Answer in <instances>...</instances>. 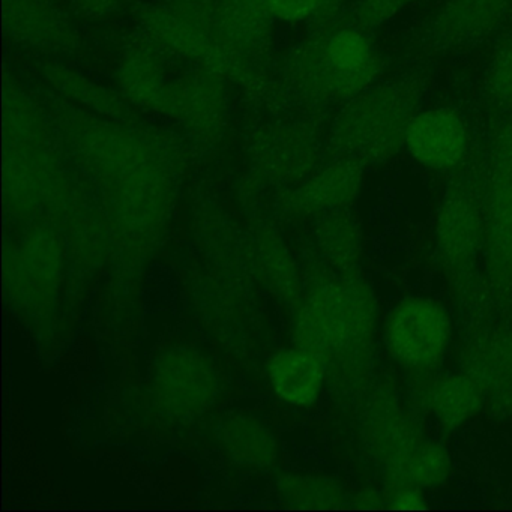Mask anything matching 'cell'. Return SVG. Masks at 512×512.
I'll use <instances>...</instances> for the list:
<instances>
[{"instance_id":"obj_9","label":"cell","mask_w":512,"mask_h":512,"mask_svg":"<svg viewBox=\"0 0 512 512\" xmlns=\"http://www.w3.org/2000/svg\"><path fill=\"white\" fill-rule=\"evenodd\" d=\"M139 17L151 40L173 55L196 62L218 76L242 73L241 62L226 46L170 8L145 7Z\"/></svg>"},{"instance_id":"obj_2","label":"cell","mask_w":512,"mask_h":512,"mask_svg":"<svg viewBox=\"0 0 512 512\" xmlns=\"http://www.w3.org/2000/svg\"><path fill=\"white\" fill-rule=\"evenodd\" d=\"M377 304L364 281H334L317 290L302 308L296 335L299 346L325 358L367 368L374 353Z\"/></svg>"},{"instance_id":"obj_11","label":"cell","mask_w":512,"mask_h":512,"mask_svg":"<svg viewBox=\"0 0 512 512\" xmlns=\"http://www.w3.org/2000/svg\"><path fill=\"white\" fill-rule=\"evenodd\" d=\"M464 373L475 380L497 413H512V332L487 328L473 335L464 350Z\"/></svg>"},{"instance_id":"obj_29","label":"cell","mask_w":512,"mask_h":512,"mask_svg":"<svg viewBox=\"0 0 512 512\" xmlns=\"http://www.w3.org/2000/svg\"><path fill=\"white\" fill-rule=\"evenodd\" d=\"M346 0H325V13L323 17H334L341 7H343Z\"/></svg>"},{"instance_id":"obj_28","label":"cell","mask_w":512,"mask_h":512,"mask_svg":"<svg viewBox=\"0 0 512 512\" xmlns=\"http://www.w3.org/2000/svg\"><path fill=\"white\" fill-rule=\"evenodd\" d=\"M74 7L82 16L91 19L110 16L122 5V0H73Z\"/></svg>"},{"instance_id":"obj_18","label":"cell","mask_w":512,"mask_h":512,"mask_svg":"<svg viewBox=\"0 0 512 512\" xmlns=\"http://www.w3.org/2000/svg\"><path fill=\"white\" fill-rule=\"evenodd\" d=\"M43 77L61 97H67L83 109L115 121L133 122L131 107L121 97L103 86L95 85L73 70L62 65L47 64L43 68Z\"/></svg>"},{"instance_id":"obj_20","label":"cell","mask_w":512,"mask_h":512,"mask_svg":"<svg viewBox=\"0 0 512 512\" xmlns=\"http://www.w3.org/2000/svg\"><path fill=\"white\" fill-rule=\"evenodd\" d=\"M451 467L448 449L442 443L427 437L391 482L395 487L428 490L440 487L451 475Z\"/></svg>"},{"instance_id":"obj_6","label":"cell","mask_w":512,"mask_h":512,"mask_svg":"<svg viewBox=\"0 0 512 512\" xmlns=\"http://www.w3.org/2000/svg\"><path fill=\"white\" fill-rule=\"evenodd\" d=\"M152 382L157 403L173 418H197L217 397L218 379L214 368L190 349L164 353L155 365Z\"/></svg>"},{"instance_id":"obj_1","label":"cell","mask_w":512,"mask_h":512,"mask_svg":"<svg viewBox=\"0 0 512 512\" xmlns=\"http://www.w3.org/2000/svg\"><path fill=\"white\" fill-rule=\"evenodd\" d=\"M172 53L158 44L131 50L119 68L125 97L142 109L152 110L212 133L221 124L224 97L217 74L208 68L185 70Z\"/></svg>"},{"instance_id":"obj_19","label":"cell","mask_w":512,"mask_h":512,"mask_svg":"<svg viewBox=\"0 0 512 512\" xmlns=\"http://www.w3.org/2000/svg\"><path fill=\"white\" fill-rule=\"evenodd\" d=\"M223 442L239 466L266 469L277 458V442L271 431L248 416L230 419L224 425Z\"/></svg>"},{"instance_id":"obj_4","label":"cell","mask_w":512,"mask_h":512,"mask_svg":"<svg viewBox=\"0 0 512 512\" xmlns=\"http://www.w3.org/2000/svg\"><path fill=\"white\" fill-rule=\"evenodd\" d=\"M295 67L308 94L347 103L376 85L382 62L368 32L350 25L314 38L301 49Z\"/></svg>"},{"instance_id":"obj_12","label":"cell","mask_w":512,"mask_h":512,"mask_svg":"<svg viewBox=\"0 0 512 512\" xmlns=\"http://www.w3.org/2000/svg\"><path fill=\"white\" fill-rule=\"evenodd\" d=\"M512 13V0H446L427 29L439 49L478 43L497 31Z\"/></svg>"},{"instance_id":"obj_21","label":"cell","mask_w":512,"mask_h":512,"mask_svg":"<svg viewBox=\"0 0 512 512\" xmlns=\"http://www.w3.org/2000/svg\"><path fill=\"white\" fill-rule=\"evenodd\" d=\"M280 493L287 503L301 508H334L344 502L343 488L320 476H286L280 482Z\"/></svg>"},{"instance_id":"obj_14","label":"cell","mask_w":512,"mask_h":512,"mask_svg":"<svg viewBox=\"0 0 512 512\" xmlns=\"http://www.w3.org/2000/svg\"><path fill=\"white\" fill-rule=\"evenodd\" d=\"M5 26L17 43L43 52H71L76 35L49 0H5Z\"/></svg>"},{"instance_id":"obj_7","label":"cell","mask_w":512,"mask_h":512,"mask_svg":"<svg viewBox=\"0 0 512 512\" xmlns=\"http://www.w3.org/2000/svg\"><path fill=\"white\" fill-rule=\"evenodd\" d=\"M484 230V197L467 185L451 188L437 209L436 247L443 265L469 271L484 250Z\"/></svg>"},{"instance_id":"obj_22","label":"cell","mask_w":512,"mask_h":512,"mask_svg":"<svg viewBox=\"0 0 512 512\" xmlns=\"http://www.w3.org/2000/svg\"><path fill=\"white\" fill-rule=\"evenodd\" d=\"M323 224V250L338 265L346 268L355 266L362 253V232L359 224L341 209L334 211Z\"/></svg>"},{"instance_id":"obj_10","label":"cell","mask_w":512,"mask_h":512,"mask_svg":"<svg viewBox=\"0 0 512 512\" xmlns=\"http://www.w3.org/2000/svg\"><path fill=\"white\" fill-rule=\"evenodd\" d=\"M427 439L412 413L397 398L382 395L368 407L364 421V442L374 460L391 482L413 452Z\"/></svg>"},{"instance_id":"obj_26","label":"cell","mask_w":512,"mask_h":512,"mask_svg":"<svg viewBox=\"0 0 512 512\" xmlns=\"http://www.w3.org/2000/svg\"><path fill=\"white\" fill-rule=\"evenodd\" d=\"M490 170L512 179V116H505L491 133Z\"/></svg>"},{"instance_id":"obj_16","label":"cell","mask_w":512,"mask_h":512,"mask_svg":"<svg viewBox=\"0 0 512 512\" xmlns=\"http://www.w3.org/2000/svg\"><path fill=\"white\" fill-rule=\"evenodd\" d=\"M325 362L305 347L278 353L269 364L275 394L292 406H311L325 385Z\"/></svg>"},{"instance_id":"obj_15","label":"cell","mask_w":512,"mask_h":512,"mask_svg":"<svg viewBox=\"0 0 512 512\" xmlns=\"http://www.w3.org/2000/svg\"><path fill=\"white\" fill-rule=\"evenodd\" d=\"M415 397L419 407L446 431L463 427L485 406L484 394L466 373L428 377Z\"/></svg>"},{"instance_id":"obj_8","label":"cell","mask_w":512,"mask_h":512,"mask_svg":"<svg viewBox=\"0 0 512 512\" xmlns=\"http://www.w3.org/2000/svg\"><path fill=\"white\" fill-rule=\"evenodd\" d=\"M470 136L466 122L455 110H419L407 128L404 151L431 172H451L466 160Z\"/></svg>"},{"instance_id":"obj_3","label":"cell","mask_w":512,"mask_h":512,"mask_svg":"<svg viewBox=\"0 0 512 512\" xmlns=\"http://www.w3.org/2000/svg\"><path fill=\"white\" fill-rule=\"evenodd\" d=\"M419 103L421 91L410 80L371 86L347 101L335 119L332 148L362 166L392 160L404 149L407 128L419 112Z\"/></svg>"},{"instance_id":"obj_25","label":"cell","mask_w":512,"mask_h":512,"mask_svg":"<svg viewBox=\"0 0 512 512\" xmlns=\"http://www.w3.org/2000/svg\"><path fill=\"white\" fill-rule=\"evenodd\" d=\"M266 14L284 23H302L323 17L325 0H260Z\"/></svg>"},{"instance_id":"obj_5","label":"cell","mask_w":512,"mask_h":512,"mask_svg":"<svg viewBox=\"0 0 512 512\" xmlns=\"http://www.w3.org/2000/svg\"><path fill=\"white\" fill-rule=\"evenodd\" d=\"M452 319L439 301L409 296L398 302L383 325V344L395 364L415 374H431L451 349Z\"/></svg>"},{"instance_id":"obj_17","label":"cell","mask_w":512,"mask_h":512,"mask_svg":"<svg viewBox=\"0 0 512 512\" xmlns=\"http://www.w3.org/2000/svg\"><path fill=\"white\" fill-rule=\"evenodd\" d=\"M362 181L364 166L340 157L296 191V202L307 211H337L358 197Z\"/></svg>"},{"instance_id":"obj_24","label":"cell","mask_w":512,"mask_h":512,"mask_svg":"<svg viewBox=\"0 0 512 512\" xmlns=\"http://www.w3.org/2000/svg\"><path fill=\"white\" fill-rule=\"evenodd\" d=\"M415 0H359L353 7L352 25L370 32L388 23Z\"/></svg>"},{"instance_id":"obj_27","label":"cell","mask_w":512,"mask_h":512,"mask_svg":"<svg viewBox=\"0 0 512 512\" xmlns=\"http://www.w3.org/2000/svg\"><path fill=\"white\" fill-rule=\"evenodd\" d=\"M388 500L389 508L392 509L415 511V509H425L428 506L424 490L418 487H397L392 491Z\"/></svg>"},{"instance_id":"obj_23","label":"cell","mask_w":512,"mask_h":512,"mask_svg":"<svg viewBox=\"0 0 512 512\" xmlns=\"http://www.w3.org/2000/svg\"><path fill=\"white\" fill-rule=\"evenodd\" d=\"M487 94L503 116H512V38L503 41L491 58L487 70Z\"/></svg>"},{"instance_id":"obj_13","label":"cell","mask_w":512,"mask_h":512,"mask_svg":"<svg viewBox=\"0 0 512 512\" xmlns=\"http://www.w3.org/2000/svg\"><path fill=\"white\" fill-rule=\"evenodd\" d=\"M484 253L491 284L512 295V179L490 173L484 196Z\"/></svg>"}]
</instances>
